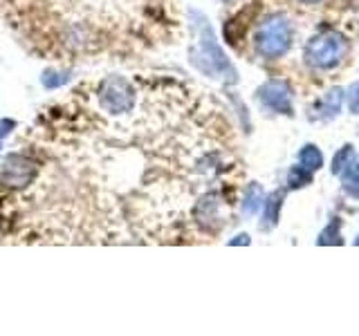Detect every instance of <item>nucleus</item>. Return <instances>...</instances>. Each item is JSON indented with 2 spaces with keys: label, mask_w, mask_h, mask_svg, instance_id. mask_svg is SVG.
I'll list each match as a JSON object with an SVG mask.
<instances>
[{
  "label": "nucleus",
  "mask_w": 359,
  "mask_h": 336,
  "mask_svg": "<svg viewBox=\"0 0 359 336\" xmlns=\"http://www.w3.org/2000/svg\"><path fill=\"white\" fill-rule=\"evenodd\" d=\"M341 175H344V186L348 193L359 195V164H351Z\"/></svg>",
  "instance_id": "obj_8"
},
{
  "label": "nucleus",
  "mask_w": 359,
  "mask_h": 336,
  "mask_svg": "<svg viewBox=\"0 0 359 336\" xmlns=\"http://www.w3.org/2000/svg\"><path fill=\"white\" fill-rule=\"evenodd\" d=\"M292 45V25L280 16L269 18L256 31V50L267 59L283 56Z\"/></svg>",
  "instance_id": "obj_3"
},
{
  "label": "nucleus",
  "mask_w": 359,
  "mask_h": 336,
  "mask_svg": "<svg viewBox=\"0 0 359 336\" xmlns=\"http://www.w3.org/2000/svg\"><path fill=\"white\" fill-rule=\"evenodd\" d=\"M346 52H348V43L341 34L325 31V34H319V36H314L306 45V61L312 67L328 70V67H334L337 63H341Z\"/></svg>",
  "instance_id": "obj_2"
},
{
  "label": "nucleus",
  "mask_w": 359,
  "mask_h": 336,
  "mask_svg": "<svg viewBox=\"0 0 359 336\" xmlns=\"http://www.w3.org/2000/svg\"><path fill=\"white\" fill-rule=\"evenodd\" d=\"M29 54L59 65L126 56L164 20V0H0Z\"/></svg>",
  "instance_id": "obj_1"
},
{
  "label": "nucleus",
  "mask_w": 359,
  "mask_h": 336,
  "mask_svg": "<svg viewBox=\"0 0 359 336\" xmlns=\"http://www.w3.org/2000/svg\"><path fill=\"white\" fill-rule=\"evenodd\" d=\"M301 3H306V5H314V3H321V0H301Z\"/></svg>",
  "instance_id": "obj_13"
},
{
  "label": "nucleus",
  "mask_w": 359,
  "mask_h": 336,
  "mask_svg": "<svg viewBox=\"0 0 359 336\" xmlns=\"http://www.w3.org/2000/svg\"><path fill=\"white\" fill-rule=\"evenodd\" d=\"M299 162H301V168H306L308 173H312V171H319V168H321L323 157H321L317 146H306V148H303L301 155H299Z\"/></svg>",
  "instance_id": "obj_5"
},
{
  "label": "nucleus",
  "mask_w": 359,
  "mask_h": 336,
  "mask_svg": "<svg viewBox=\"0 0 359 336\" xmlns=\"http://www.w3.org/2000/svg\"><path fill=\"white\" fill-rule=\"evenodd\" d=\"M280 202H283V193H276L274 195H269L267 200V204H265V220L269 227H274L276 220H278V209H280Z\"/></svg>",
  "instance_id": "obj_9"
},
{
  "label": "nucleus",
  "mask_w": 359,
  "mask_h": 336,
  "mask_svg": "<svg viewBox=\"0 0 359 336\" xmlns=\"http://www.w3.org/2000/svg\"><path fill=\"white\" fill-rule=\"evenodd\" d=\"M353 160H355V150H353V146H344V148L334 155V160H332V173H337V175H341L348 166L353 164Z\"/></svg>",
  "instance_id": "obj_6"
},
{
  "label": "nucleus",
  "mask_w": 359,
  "mask_h": 336,
  "mask_svg": "<svg viewBox=\"0 0 359 336\" xmlns=\"http://www.w3.org/2000/svg\"><path fill=\"white\" fill-rule=\"evenodd\" d=\"M261 202H263V188L258 186V184H252L250 188L245 190V202H243V209H245V213H252L261 206Z\"/></svg>",
  "instance_id": "obj_7"
},
{
  "label": "nucleus",
  "mask_w": 359,
  "mask_h": 336,
  "mask_svg": "<svg viewBox=\"0 0 359 336\" xmlns=\"http://www.w3.org/2000/svg\"><path fill=\"white\" fill-rule=\"evenodd\" d=\"M11 126H14V121H0V139H3L5 134L9 132L7 128H11Z\"/></svg>",
  "instance_id": "obj_12"
},
{
  "label": "nucleus",
  "mask_w": 359,
  "mask_h": 336,
  "mask_svg": "<svg viewBox=\"0 0 359 336\" xmlns=\"http://www.w3.org/2000/svg\"><path fill=\"white\" fill-rule=\"evenodd\" d=\"M348 106H351V112H359V83H355L351 88V94H348Z\"/></svg>",
  "instance_id": "obj_11"
},
{
  "label": "nucleus",
  "mask_w": 359,
  "mask_h": 336,
  "mask_svg": "<svg viewBox=\"0 0 359 336\" xmlns=\"http://www.w3.org/2000/svg\"><path fill=\"white\" fill-rule=\"evenodd\" d=\"M310 182V173L306 171V168H294V171L290 173V186L292 188H297V186H303V184H308Z\"/></svg>",
  "instance_id": "obj_10"
},
{
  "label": "nucleus",
  "mask_w": 359,
  "mask_h": 336,
  "mask_svg": "<svg viewBox=\"0 0 359 336\" xmlns=\"http://www.w3.org/2000/svg\"><path fill=\"white\" fill-rule=\"evenodd\" d=\"M261 101L274 112H285V115L292 112V92L285 81H269L261 90Z\"/></svg>",
  "instance_id": "obj_4"
},
{
  "label": "nucleus",
  "mask_w": 359,
  "mask_h": 336,
  "mask_svg": "<svg viewBox=\"0 0 359 336\" xmlns=\"http://www.w3.org/2000/svg\"><path fill=\"white\" fill-rule=\"evenodd\" d=\"M357 244H359V240H357Z\"/></svg>",
  "instance_id": "obj_14"
}]
</instances>
